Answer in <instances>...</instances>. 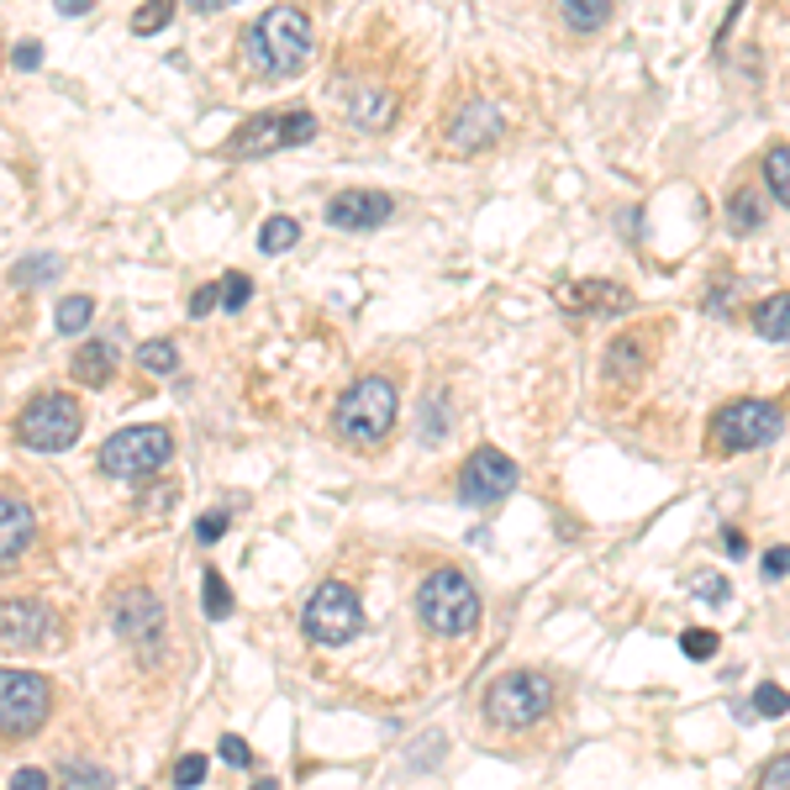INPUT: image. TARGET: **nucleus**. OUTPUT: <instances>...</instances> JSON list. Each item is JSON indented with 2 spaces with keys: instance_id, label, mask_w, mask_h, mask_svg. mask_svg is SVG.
<instances>
[{
  "instance_id": "6ab92c4d",
  "label": "nucleus",
  "mask_w": 790,
  "mask_h": 790,
  "mask_svg": "<svg viewBox=\"0 0 790 790\" xmlns=\"http://www.w3.org/2000/svg\"><path fill=\"white\" fill-rule=\"evenodd\" d=\"M395 91L385 85H359V91H348V122L359 127V132H385L395 122Z\"/></svg>"
},
{
  "instance_id": "c9c22d12",
  "label": "nucleus",
  "mask_w": 790,
  "mask_h": 790,
  "mask_svg": "<svg viewBox=\"0 0 790 790\" xmlns=\"http://www.w3.org/2000/svg\"><path fill=\"white\" fill-rule=\"evenodd\" d=\"M691 590H696L701 601H711V607H722V601H728V579L717 575V570H701V575H691Z\"/></svg>"
},
{
  "instance_id": "ddd939ff",
  "label": "nucleus",
  "mask_w": 790,
  "mask_h": 790,
  "mask_svg": "<svg viewBox=\"0 0 790 790\" xmlns=\"http://www.w3.org/2000/svg\"><path fill=\"white\" fill-rule=\"evenodd\" d=\"M501 106L486 100V95H469L464 106H458L454 117L443 122V148L458 153V158H469V153H486L495 137H501Z\"/></svg>"
},
{
  "instance_id": "4c0bfd02",
  "label": "nucleus",
  "mask_w": 790,
  "mask_h": 790,
  "mask_svg": "<svg viewBox=\"0 0 790 790\" xmlns=\"http://www.w3.org/2000/svg\"><path fill=\"white\" fill-rule=\"evenodd\" d=\"M759 790H790V754H780V759H769V764H764Z\"/></svg>"
},
{
  "instance_id": "dca6fc26",
  "label": "nucleus",
  "mask_w": 790,
  "mask_h": 790,
  "mask_svg": "<svg viewBox=\"0 0 790 790\" xmlns=\"http://www.w3.org/2000/svg\"><path fill=\"white\" fill-rule=\"evenodd\" d=\"M559 301H564V311H575V316H622L633 296H627L622 285H611V279H579V285H564V290H559Z\"/></svg>"
},
{
  "instance_id": "49530a36",
  "label": "nucleus",
  "mask_w": 790,
  "mask_h": 790,
  "mask_svg": "<svg viewBox=\"0 0 790 790\" xmlns=\"http://www.w3.org/2000/svg\"><path fill=\"white\" fill-rule=\"evenodd\" d=\"M59 11H63V16H85V11H91V0H59Z\"/></svg>"
},
{
  "instance_id": "412c9836",
  "label": "nucleus",
  "mask_w": 790,
  "mask_h": 790,
  "mask_svg": "<svg viewBox=\"0 0 790 790\" xmlns=\"http://www.w3.org/2000/svg\"><path fill=\"white\" fill-rule=\"evenodd\" d=\"M559 22L570 32H579V37H585V32H601L611 22V0H564V5H559Z\"/></svg>"
},
{
  "instance_id": "f257e3e1",
  "label": "nucleus",
  "mask_w": 790,
  "mask_h": 790,
  "mask_svg": "<svg viewBox=\"0 0 790 790\" xmlns=\"http://www.w3.org/2000/svg\"><path fill=\"white\" fill-rule=\"evenodd\" d=\"M395 411H400L395 380H385V374H364V380H354L348 391L337 395V406H333L337 443H343V448H354V454L380 448V443L391 438Z\"/></svg>"
},
{
  "instance_id": "a18cd8bd",
  "label": "nucleus",
  "mask_w": 790,
  "mask_h": 790,
  "mask_svg": "<svg viewBox=\"0 0 790 790\" xmlns=\"http://www.w3.org/2000/svg\"><path fill=\"white\" fill-rule=\"evenodd\" d=\"M722 548H728L732 559H749V543H743V532H738V527H722Z\"/></svg>"
},
{
  "instance_id": "72a5a7b5",
  "label": "nucleus",
  "mask_w": 790,
  "mask_h": 790,
  "mask_svg": "<svg viewBox=\"0 0 790 790\" xmlns=\"http://www.w3.org/2000/svg\"><path fill=\"white\" fill-rule=\"evenodd\" d=\"M248 296H253V279H248L243 270L222 274V306H227V311H243Z\"/></svg>"
},
{
  "instance_id": "0eeeda50",
  "label": "nucleus",
  "mask_w": 790,
  "mask_h": 790,
  "mask_svg": "<svg viewBox=\"0 0 790 790\" xmlns=\"http://www.w3.org/2000/svg\"><path fill=\"white\" fill-rule=\"evenodd\" d=\"M301 627L311 643L343 648V643H354L364 633V607H359V596H354L343 579H327V585L311 590V601H306V611H301Z\"/></svg>"
},
{
  "instance_id": "9d476101",
  "label": "nucleus",
  "mask_w": 790,
  "mask_h": 790,
  "mask_svg": "<svg viewBox=\"0 0 790 790\" xmlns=\"http://www.w3.org/2000/svg\"><path fill=\"white\" fill-rule=\"evenodd\" d=\"M111 627H117V638H127V648L143 665H153L164 654V601L148 585H127V590L111 596Z\"/></svg>"
},
{
  "instance_id": "39448f33",
  "label": "nucleus",
  "mask_w": 790,
  "mask_h": 790,
  "mask_svg": "<svg viewBox=\"0 0 790 790\" xmlns=\"http://www.w3.org/2000/svg\"><path fill=\"white\" fill-rule=\"evenodd\" d=\"M169 454H175L169 427L137 422V427L111 432V438L100 443V469H106L111 480H148V475H158V469L169 464Z\"/></svg>"
},
{
  "instance_id": "a878e982",
  "label": "nucleus",
  "mask_w": 790,
  "mask_h": 790,
  "mask_svg": "<svg viewBox=\"0 0 790 790\" xmlns=\"http://www.w3.org/2000/svg\"><path fill=\"white\" fill-rule=\"evenodd\" d=\"M296 238H301V222H296V216H270V222L259 227V248H264V253H285V248H296Z\"/></svg>"
},
{
  "instance_id": "20e7f679",
  "label": "nucleus",
  "mask_w": 790,
  "mask_h": 790,
  "mask_svg": "<svg viewBox=\"0 0 790 790\" xmlns=\"http://www.w3.org/2000/svg\"><path fill=\"white\" fill-rule=\"evenodd\" d=\"M548 711H553V685L538 669H512L501 680H490L486 691V722L501 732H527L538 728Z\"/></svg>"
},
{
  "instance_id": "473e14b6",
  "label": "nucleus",
  "mask_w": 790,
  "mask_h": 790,
  "mask_svg": "<svg viewBox=\"0 0 790 790\" xmlns=\"http://www.w3.org/2000/svg\"><path fill=\"white\" fill-rule=\"evenodd\" d=\"M206 617H212V622L232 617V596H227V579L216 575V570H206Z\"/></svg>"
},
{
  "instance_id": "7ed1b4c3",
  "label": "nucleus",
  "mask_w": 790,
  "mask_h": 790,
  "mask_svg": "<svg viewBox=\"0 0 790 790\" xmlns=\"http://www.w3.org/2000/svg\"><path fill=\"white\" fill-rule=\"evenodd\" d=\"M417 611H422V622L438 633V638H464V633H475L480 627V590H475V579L454 570V564H443V570H432V575L417 585Z\"/></svg>"
},
{
  "instance_id": "ea45409f",
  "label": "nucleus",
  "mask_w": 790,
  "mask_h": 790,
  "mask_svg": "<svg viewBox=\"0 0 790 790\" xmlns=\"http://www.w3.org/2000/svg\"><path fill=\"white\" fill-rule=\"evenodd\" d=\"M216 306H222V285H201V290L190 296V316H212Z\"/></svg>"
},
{
  "instance_id": "58836bf2",
  "label": "nucleus",
  "mask_w": 790,
  "mask_h": 790,
  "mask_svg": "<svg viewBox=\"0 0 790 790\" xmlns=\"http://www.w3.org/2000/svg\"><path fill=\"white\" fill-rule=\"evenodd\" d=\"M216 754H222V759L232 764V769H248V764H253V754H248V743H243V738H232V732H227V738L216 743Z\"/></svg>"
},
{
  "instance_id": "9b49d317",
  "label": "nucleus",
  "mask_w": 790,
  "mask_h": 790,
  "mask_svg": "<svg viewBox=\"0 0 790 790\" xmlns=\"http://www.w3.org/2000/svg\"><path fill=\"white\" fill-rule=\"evenodd\" d=\"M316 137V117L311 111H264L253 122L238 127V137L227 143L232 158H264L274 148H301Z\"/></svg>"
},
{
  "instance_id": "6e6552de",
  "label": "nucleus",
  "mask_w": 790,
  "mask_h": 790,
  "mask_svg": "<svg viewBox=\"0 0 790 790\" xmlns=\"http://www.w3.org/2000/svg\"><path fill=\"white\" fill-rule=\"evenodd\" d=\"M53 711V685L32 669H0V738L16 743L48 722Z\"/></svg>"
},
{
  "instance_id": "a19ab883",
  "label": "nucleus",
  "mask_w": 790,
  "mask_h": 790,
  "mask_svg": "<svg viewBox=\"0 0 790 790\" xmlns=\"http://www.w3.org/2000/svg\"><path fill=\"white\" fill-rule=\"evenodd\" d=\"M759 570H764V579H786V575H790V548H786V543H780V548H769V553H764V564H759Z\"/></svg>"
},
{
  "instance_id": "7c9ffc66",
  "label": "nucleus",
  "mask_w": 790,
  "mask_h": 790,
  "mask_svg": "<svg viewBox=\"0 0 790 790\" xmlns=\"http://www.w3.org/2000/svg\"><path fill=\"white\" fill-rule=\"evenodd\" d=\"M169 22H175V5H169V0H153V5H143V11L132 16V32L148 37V32H164Z\"/></svg>"
},
{
  "instance_id": "c03bdc74",
  "label": "nucleus",
  "mask_w": 790,
  "mask_h": 790,
  "mask_svg": "<svg viewBox=\"0 0 790 790\" xmlns=\"http://www.w3.org/2000/svg\"><path fill=\"white\" fill-rule=\"evenodd\" d=\"M11 63H16V69H37V63H43V43H22V48L11 53Z\"/></svg>"
},
{
  "instance_id": "f3484780",
  "label": "nucleus",
  "mask_w": 790,
  "mask_h": 790,
  "mask_svg": "<svg viewBox=\"0 0 790 790\" xmlns=\"http://www.w3.org/2000/svg\"><path fill=\"white\" fill-rule=\"evenodd\" d=\"M117 364H122V343H117V333H100V337H91V343H80V354H74V380L91 385V391H100V385H111Z\"/></svg>"
},
{
  "instance_id": "c756f323",
  "label": "nucleus",
  "mask_w": 790,
  "mask_h": 790,
  "mask_svg": "<svg viewBox=\"0 0 790 790\" xmlns=\"http://www.w3.org/2000/svg\"><path fill=\"white\" fill-rule=\"evenodd\" d=\"M59 270H63V259H53V253H37V259H27V264H16V270H11V279H16V285H43V279H53Z\"/></svg>"
},
{
  "instance_id": "37998d69",
  "label": "nucleus",
  "mask_w": 790,
  "mask_h": 790,
  "mask_svg": "<svg viewBox=\"0 0 790 790\" xmlns=\"http://www.w3.org/2000/svg\"><path fill=\"white\" fill-rule=\"evenodd\" d=\"M48 786H53V780H48L43 769H16V775H11V790H48Z\"/></svg>"
},
{
  "instance_id": "5701e85b",
  "label": "nucleus",
  "mask_w": 790,
  "mask_h": 790,
  "mask_svg": "<svg viewBox=\"0 0 790 790\" xmlns=\"http://www.w3.org/2000/svg\"><path fill=\"white\" fill-rule=\"evenodd\" d=\"M643 359H648V354H643V333H622L617 343H611V354H607V374L611 380H617V374L633 380V374L643 369Z\"/></svg>"
},
{
  "instance_id": "de8ad7c7",
  "label": "nucleus",
  "mask_w": 790,
  "mask_h": 790,
  "mask_svg": "<svg viewBox=\"0 0 790 790\" xmlns=\"http://www.w3.org/2000/svg\"><path fill=\"white\" fill-rule=\"evenodd\" d=\"M253 790H279V786H274V780H259V786H253Z\"/></svg>"
},
{
  "instance_id": "79ce46f5",
  "label": "nucleus",
  "mask_w": 790,
  "mask_h": 790,
  "mask_svg": "<svg viewBox=\"0 0 790 790\" xmlns=\"http://www.w3.org/2000/svg\"><path fill=\"white\" fill-rule=\"evenodd\" d=\"M222 532H227V512H212V517L195 522V543H216Z\"/></svg>"
},
{
  "instance_id": "bb28decb",
  "label": "nucleus",
  "mask_w": 790,
  "mask_h": 790,
  "mask_svg": "<svg viewBox=\"0 0 790 790\" xmlns=\"http://www.w3.org/2000/svg\"><path fill=\"white\" fill-rule=\"evenodd\" d=\"M91 316H95L91 296H69V301H59V316H53V322H59L63 337H74V333H85V327H91Z\"/></svg>"
},
{
  "instance_id": "393cba45",
  "label": "nucleus",
  "mask_w": 790,
  "mask_h": 790,
  "mask_svg": "<svg viewBox=\"0 0 790 790\" xmlns=\"http://www.w3.org/2000/svg\"><path fill=\"white\" fill-rule=\"evenodd\" d=\"M59 790H111V775L91 759H69L59 769Z\"/></svg>"
},
{
  "instance_id": "2eb2a0df",
  "label": "nucleus",
  "mask_w": 790,
  "mask_h": 790,
  "mask_svg": "<svg viewBox=\"0 0 790 790\" xmlns=\"http://www.w3.org/2000/svg\"><path fill=\"white\" fill-rule=\"evenodd\" d=\"M391 195L385 190H343L327 201V222L337 232H369V227H385L391 222Z\"/></svg>"
},
{
  "instance_id": "b1692460",
  "label": "nucleus",
  "mask_w": 790,
  "mask_h": 790,
  "mask_svg": "<svg viewBox=\"0 0 790 790\" xmlns=\"http://www.w3.org/2000/svg\"><path fill=\"white\" fill-rule=\"evenodd\" d=\"M759 195H754V184H732L728 195V227L732 232H759Z\"/></svg>"
},
{
  "instance_id": "cd10ccee",
  "label": "nucleus",
  "mask_w": 790,
  "mask_h": 790,
  "mask_svg": "<svg viewBox=\"0 0 790 790\" xmlns=\"http://www.w3.org/2000/svg\"><path fill=\"white\" fill-rule=\"evenodd\" d=\"M137 364H143V374H175L180 369V354H175V343H143V354H137Z\"/></svg>"
},
{
  "instance_id": "f03ea898",
  "label": "nucleus",
  "mask_w": 790,
  "mask_h": 790,
  "mask_svg": "<svg viewBox=\"0 0 790 790\" xmlns=\"http://www.w3.org/2000/svg\"><path fill=\"white\" fill-rule=\"evenodd\" d=\"M243 48H248V59H253V69H264L274 80L301 74L306 59H311V22L296 5H270L253 22V32L243 37Z\"/></svg>"
},
{
  "instance_id": "423d86ee",
  "label": "nucleus",
  "mask_w": 790,
  "mask_h": 790,
  "mask_svg": "<svg viewBox=\"0 0 790 790\" xmlns=\"http://www.w3.org/2000/svg\"><path fill=\"white\" fill-rule=\"evenodd\" d=\"M780 427H786V411H780L775 400L743 395V400L717 406V417H711V448H717V454H749V448L775 443Z\"/></svg>"
},
{
  "instance_id": "a211bd4d",
  "label": "nucleus",
  "mask_w": 790,
  "mask_h": 790,
  "mask_svg": "<svg viewBox=\"0 0 790 790\" xmlns=\"http://www.w3.org/2000/svg\"><path fill=\"white\" fill-rule=\"evenodd\" d=\"M37 538V517L16 495H0V564H16Z\"/></svg>"
},
{
  "instance_id": "4468645a",
  "label": "nucleus",
  "mask_w": 790,
  "mask_h": 790,
  "mask_svg": "<svg viewBox=\"0 0 790 790\" xmlns=\"http://www.w3.org/2000/svg\"><path fill=\"white\" fill-rule=\"evenodd\" d=\"M53 638H59V617L43 601H27V596L0 601V643L5 648H48Z\"/></svg>"
},
{
  "instance_id": "e433bc0d",
  "label": "nucleus",
  "mask_w": 790,
  "mask_h": 790,
  "mask_svg": "<svg viewBox=\"0 0 790 790\" xmlns=\"http://www.w3.org/2000/svg\"><path fill=\"white\" fill-rule=\"evenodd\" d=\"M754 711H759V717H786L790 691H780V685H759V691H754Z\"/></svg>"
},
{
  "instance_id": "f8f14e48",
  "label": "nucleus",
  "mask_w": 790,
  "mask_h": 790,
  "mask_svg": "<svg viewBox=\"0 0 790 790\" xmlns=\"http://www.w3.org/2000/svg\"><path fill=\"white\" fill-rule=\"evenodd\" d=\"M517 490V464L501 448H475L458 469V501L464 506H495L501 495Z\"/></svg>"
},
{
  "instance_id": "aec40b11",
  "label": "nucleus",
  "mask_w": 790,
  "mask_h": 790,
  "mask_svg": "<svg viewBox=\"0 0 790 790\" xmlns=\"http://www.w3.org/2000/svg\"><path fill=\"white\" fill-rule=\"evenodd\" d=\"M754 333H759L764 343H790V290L764 296V301L754 306Z\"/></svg>"
},
{
  "instance_id": "4be33fe9",
  "label": "nucleus",
  "mask_w": 790,
  "mask_h": 790,
  "mask_svg": "<svg viewBox=\"0 0 790 790\" xmlns=\"http://www.w3.org/2000/svg\"><path fill=\"white\" fill-rule=\"evenodd\" d=\"M759 175H764V184H769V195L790 212V143H775V148L764 153Z\"/></svg>"
},
{
  "instance_id": "f704fd0d",
  "label": "nucleus",
  "mask_w": 790,
  "mask_h": 790,
  "mask_svg": "<svg viewBox=\"0 0 790 790\" xmlns=\"http://www.w3.org/2000/svg\"><path fill=\"white\" fill-rule=\"evenodd\" d=\"M206 769H212V759H206V754H184V759L175 764V786H180V790H195L201 780H206Z\"/></svg>"
},
{
  "instance_id": "c85d7f7f",
  "label": "nucleus",
  "mask_w": 790,
  "mask_h": 790,
  "mask_svg": "<svg viewBox=\"0 0 790 790\" xmlns=\"http://www.w3.org/2000/svg\"><path fill=\"white\" fill-rule=\"evenodd\" d=\"M738 296H743V285H738L732 274H722V279H711V285H706V296H701V306H706V311H717V316H728Z\"/></svg>"
},
{
  "instance_id": "1a4fd4ad",
  "label": "nucleus",
  "mask_w": 790,
  "mask_h": 790,
  "mask_svg": "<svg viewBox=\"0 0 790 790\" xmlns=\"http://www.w3.org/2000/svg\"><path fill=\"white\" fill-rule=\"evenodd\" d=\"M80 427H85V411L74 406V395H37L16 417V443H27L37 454H63L74 448Z\"/></svg>"
},
{
  "instance_id": "2f4dec72",
  "label": "nucleus",
  "mask_w": 790,
  "mask_h": 790,
  "mask_svg": "<svg viewBox=\"0 0 790 790\" xmlns=\"http://www.w3.org/2000/svg\"><path fill=\"white\" fill-rule=\"evenodd\" d=\"M680 654L685 659H717V633L711 627H685L680 633Z\"/></svg>"
}]
</instances>
